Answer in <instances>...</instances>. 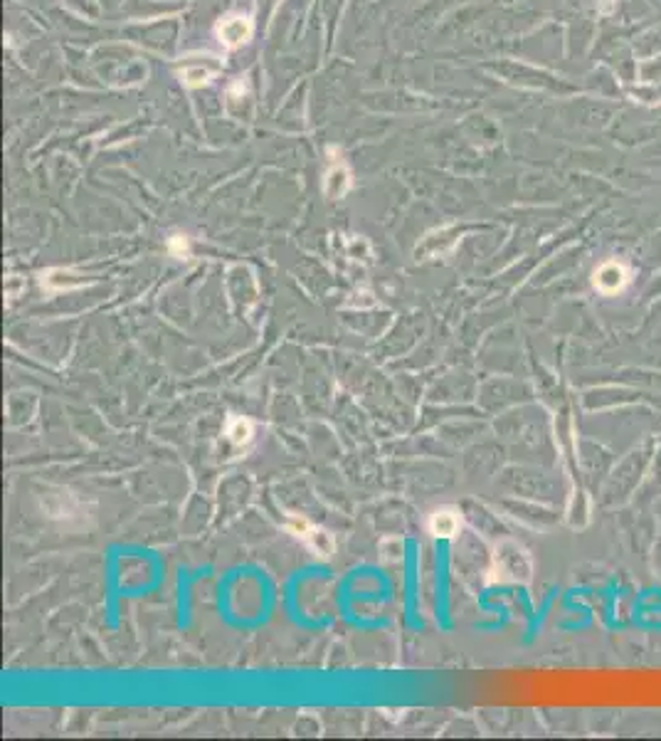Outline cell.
Listing matches in <instances>:
<instances>
[{
    "mask_svg": "<svg viewBox=\"0 0 661 741\" xmlns=\"http://www.w3.org/2000/svg\"><path fill=\"white\" fill-rule=\"evenodd\" d=\"M592 284H595V289L600 294L615 296L629 284V269L622 262H617V259H610V262L600 264V267L595 269Z\"/></svg>",
    "mask_w": 661,
    "mask_h": 741,
    "instance_id": "cell-1",
    "label": "cell"
},
{
    "mask_svg": "<svg viewBox=\"0 0 661 741\" xmlns=\"http://www.w3.org/2000/svg\"><path fill=\"white\" fill-rule=\"evenodd\" d=\"M252 35V20L247 15H230L218 25V37L227 47H237L247 42Z\"/></svg>",
    "mask_w": 661,
    "mask_h": 741,
    "instance_id": "cell-2",
    "label": "cell"
},
{
    "mask_svg": "<svg viewBox=\"0 0 661 741\" xmlns=\"http://www.w3.org/2000/svg\"><path fill=\"white\" fill-rule=\"evenodd\" d=\"M427 527H430L432 537L437 539H452L454 534L462 529V517H459L457 509H452V507H442V509L432 512L430 514V522H427Z\"/></svg>",
    "mask_w": 661,
    "mask_h": 741,
    "instance_id": "cell-3",
    "label": "cell"
},
{
    "mask_svg": "<svg viewBox=\"0 0 661 741\" xmlns=\"http://www.w3.org/2000/svg\"><path fill=\"white\" fill-rule=\"evenodd\" d=\"M324 188L331 198H341V195H346V190H348V171L346 168H333L329 176H326Z\"/></svg>",
    "mask_w": 661,
    "mask_h": 741,
    "instance_id": "cell-4",
    "label": "cell"
},
{
    "mask_svg": "<svg viewBox=\"0 0 661 741\" xmlns=\"http://www.w3.org/2000/svg\"><path fill=\"white\" fill-rule=\"evenodd\" d=\"M227 437L235 445H245L252 437V423L247 418H232L227 425Z\"/></svg>",
    "mask_w": 661,
    "mask_h": 741,
    "instance_id": "cell-5",
    "label": "cell"
},
{
    "mask_svg": "<svg viewBox=\"0 0 661 741\" xmlns=\"http://www.w3.org/2000/svg\"><path fill=\"white\" fill-rule=\"evenodd\" d=\"M210 77H213V72L205 70V67H188V70L183 72V82L188 84V87H200V84L210 82Z\"/></svg>",
    "mask_w": 661,
    "mask_h": 741,
    "instance_id": "cell-6",
    "label": "cell"
},
{
    "mask_svg": "<svg viewBox=\"0 0 661 741\" xmlns=\"http://www.w3.org/2000/svg\"><path fill=\"white\" fill-rule=\"evenodd\" d=\"M168 250L176 257H185L188 255V240H185L183 235H173L171 240H168Z\"/></svg>",
    "mask_w": 661,
    "mask_h": 741,
    "instance_id": "cell-7",
    "label": "cell"
}]
</instances>
